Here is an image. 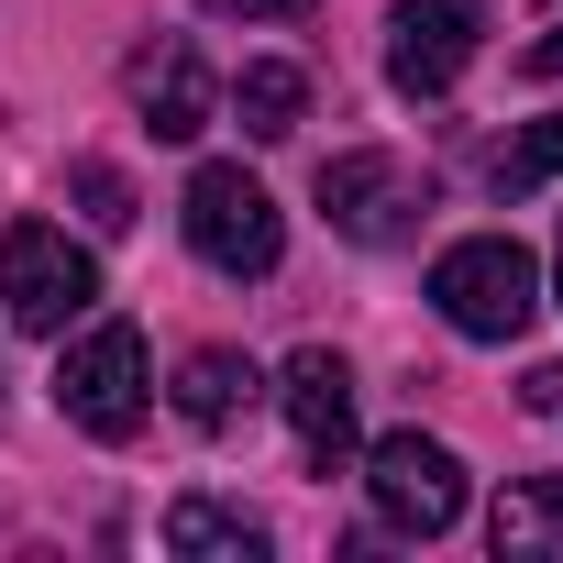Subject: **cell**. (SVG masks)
<instances>
[{"mask_svg":"<svg viewBox=\"0 0 563 563\" xmlns=\"http://www.w3.org/2000/svg\"><path fill=\"white\" fill-rule=\"evenodd\" d=\"M276 398H288V431H299V453H310L321 475L354 453V365H343L332 343H299L288 376H276Z\"/></svg>","mask_w":563,"mask_h":563,"instance_id":"cell-8","label":"cell"},{"mask_svg":"<svg viewBox=\"0 0 563 563\" xmlns=\"http://www.w3.org/2000/svg\"><path fill=\"white\" fill-rule=\"evenodd\" d=\"M431 310H442L464 343H519L530 310H541V265H530V243H508V232L442 243V265H431Z\"/></svg>","mask_w":563,"mask_h":563,"instance_id":"cell-1","label":"cell"},{"mask_svg":"<svg viewBox=\"0 0 563 563\" xmlns=\"http://www.w3.org/2000/svg\"><path fill=\"white\" fill-rule=\"evenodd\" d=\"M464 67H475V12L464 0H398L387 12V78L409 100H442Z\"/></svg>","mask_w":563,"mask_h":563,"instance_id":"cell-7","label":"cell"},{"mask_svg":"<svg viewBox=\"0 0 563 563\" xmlns=\"http://www.w3.org/2000/svg\"><path fill=\"white\" fill-rule=\"evenodd\" d=\"M67 188H78V210H89L100 232H133V177H122V166H67Z\"/></svg>","mask_w":563,"mask_h":563,"instance_id":"cell-15","label":"cell"},{"mask_svg":"<svg viewBox=\"0 0 563 563\" xmlns=\"http://www.w3.org/2000/svg\"><path fill=\"white\" fill-rule=\"evenodd\" d=\"M497 563H563V475H519L486 519Z\"/></svg>","mask_w":563,"mask_h":563,"instance_id":"cell-10","label":"cell"},{"mask_svg":"<svg viewBox=\"0 0 563 563\" xmlns=\"http://www.w3.org/2000/svg\"><path fill=\"white\" fill-rule=\"evenodd\" d=\"M519 398H530V409L552 420V409H563V365H530V376H519Z\"/></svg>","mask_w":563,"mask_h":563,"instance_id":"cell-17","label":"cell"},{"mask_svg":"<svg viewBox=\"0 0 563 563\" xmlns=\"http://www.w3.org/2000/svg\"><path fill=\"white\" fill-rule=\"evenodd\" d=\"M365 497H376V519H387V530L442 541V530L464 519V464H453L431 431H387V442L365 453Z\"/></svg>","mask_w":563,"mask_h":563,"instance_id":"cell-6","label":"cell"},{"mask_svg":"<svg viewBox=\"0 0 563 563\" xmlns=\"http://www.w3.org/2000/svg\"><path fill=\"white\" fill-rule=\"evenodd\" d=\"M420 210H431V177H420L409 155L354 144V155H332V166H321V221H332L343 243H409V232H420Z\"/></svg>","mask_w":563,"mask_h":563,"instance_id":"cell-5","label":"cell"},{"mask_svg":"<svg viewBox=\"0 0 563 563\" xmlns=\"http://www.w3.org/2000/svg\"><path fill=\"white\" fill-rule=\"evenodd\" d=\"M530 67H541V78H563V23H552V34L530 45Z\"/></svg>","mask_w":563,"mask_h":563,"instance_id":"cell-18","label":"cell"},{"mask_svg":"<svg viewBox=\"0 0 563 563\" xmlns=\"http://www.w3.org/2000/svg\"><path fill=\"white\" fill-rule=\"evenodd\" d=\"M177 221H188V254L210 276H276V254H288V221H276V199L243 166H199L188 199H177Z\"/></svg>","mask_w":563,"mask_h":563,"instance_id":"cell-4","label":"cell"},{"mask_svg":"<svg viewBox=\"0 0 563 563\" xmlns=\"http://www.w3.org/2000/svg\"><path fill=\"white\" fill-rule=\"evenodd\" d=\"M199 12H221V23H310L321 0H199Z\"/></svg>","mask_w":563,"mask_h":563,"instance_id":"cell-16","label":"cell"},{"mask_svg":"<svg viewBox=\"0 0 563 563\" xmlns=\"http://www.w3.org/2000/svg\"><path fill=\"white\" fill-rule=\"evenodd\" d=\"M552 299H563V243H552Z\"/></svg>","mask_w":563,"mask_h":563,"instance_id":"cell-19","label":"cell"},{"mask_svg":"<svg viewBox=\"0 0 563 563\" xmlns=\"http://www.w3.org/2000/svg\"><path fill=\"white\" fill-rule=\"evenodd\" d=\"M232 111H243V133H254V144H276V133H299V111H310V78L265 56V67H243V78H232Z\"/></svg>","mask_w":563,"mask_h":563,"instance_id":"cell-13","label":"cell"},{"mask_svg":"<svg viewBox=\"0 0 563 563\" xmlns=\"http://www.w3.org/2000/svg\"><path fill=\"white\" fill-rule=\"evenodd\" d=\"M254 387H265V376H254L232 343H199V354L177 365V409H188V431H232V420L254 409Z\"/></svg>","mask_w":563,"mask_h":563,"instance_id":"cell-11","label":"cell"},{"mask_svg":"<svg viewBox=\"0 0 563 563\" xmlns=\"http://www.w3.org/2000/svg\"><path fill=\"white\" fill-rule=\"evenodd\" d=\"M89 299H100L89 243H67L56 221H12L0 232V310H12V332L67 343V321H89Z\"/></svg>","mask_w":563,"mask_h":563,"instance_id":"cell-2","label":"cell"},{"mask_svg":"<svg viewBox=\"0 0 563 563\" xmlns=\"http://www.w3.org/2000/svg\"><path fill=\"white\" fill-rule=\"evenodd\" d=\"M56 409L89 431V442H133L155 387H144V332L133 321H89L67 354H56Z\"/></svg>","mask_w":563,"mask_h":563,"instance_id":"cell-3","label":"cell"},{"mask_svg":"<svg viewBox=\"0 0 563 563\" xmlns=\"http://www.w3.org/2000/svg\"><path fill=\"white\" fill-rule=\"evenodd\" d=\"M486 177H497V199H519V188H541V177H563V111H552V122H530V133H508Z\"/></svg>","mask_w":563,"mask_h":563,"instance_id":"cell-14","label":"cell"},{"mask_svg":"<svg viewBox=\"0 0 563 563\" xmlns=\"http://www.w3.org/2000/svg\"><path fill=\"white\" fill-rule=\"evenodd\" d=\"M166 552L177 563H265V519H243L221 497H177L166 508Z\"/></svg>","mask_w":563,"mask_h":563,"instance_id":"cell-12","label":"cell"},{"mask_svg":"<svg viewBox=\"0 0 563 563\" xmlns=\"http://www.w3.org/2000/svg\"><path fill=\"white\" fill-rule=\"evenodd\" d=\"M133 111H144V133H155V144H199V133H210L221 89H210V67H199V45H188V34H155V45L133 56Z\"/></svg>","mask_w":563,"mask_h":563,"instance_id":"cell-9","label":"cell"}]
</instances>
